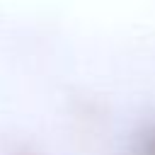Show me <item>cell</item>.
<instances>
[{"label":"cell","mask_w":155,"mask_h":155,"mask_svg":"<svg viewBox=\"0 0 155 155\" xmlns=\"http://www.w3.org/2000/svg\"><path fill=\"white\" fill-rule=\"evenodd\" d=\"M138 155H155V128L145 131V136L140 138V145H138Z\"/></svg>","instance_id":"cell-1"}]
</instances>
